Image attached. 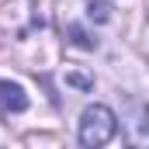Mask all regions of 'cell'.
<instances>
[{"label":"cell","instance_id":"6da1fadb","mask_svg":"<svg viewBox=\"0 0 149 149\" xmlns=\"http://www.w3.org/2000/svg\"><path fill=\"white\" fill-rule=\"evenodd\" d=\"M114 132H118V118H114L111 108L90 104L80 114V142L83 146H104V142L114 139Z\"/></svg>","mask_w":149,"mask_h":149},{"label":"cell","instance_id":"7a4b0ae2","mask_svg":"<svg viewBox=\"0 0 149 149\" xmlns=\"http://www.w3.org/2000/svg\"><path fill=\"white\" fill-rule=\"evenodd\" d=\"M0 108H3V111H14V114L28 108V94L21 90V83L0 80Z\"/></svg>","mask_w":149,"mask_h":149},{"label":"cell","instance_id":"3957f363","mask_svg":"<svg viewBox=\"0 0 149 149\" xmlns=\"http://www.w3.org/2000/svg\"><path fill=\"white\" fill-rule=\"evenodd\" d=\"M87 17L97 21V24L111 21V3H108V0H90V3H87Z\"/></svg>","mask_w":149,"mask_h":149},{"label":"cell","instance_id":"277c9868","mask_svg":"<svg viewBox=\"0 0 149 149\" xmlns=\"http://www.w3.org/2000/svg\"><path fill=\"white\" fill-rule=\"evenodd\" d=\"M70 35H73V42L80 45V49H94V45H97L94 38H87V31H83V28H76V24H70Z\"/></svg>","mask_w":149,"mask_h":149}]
</instances>
